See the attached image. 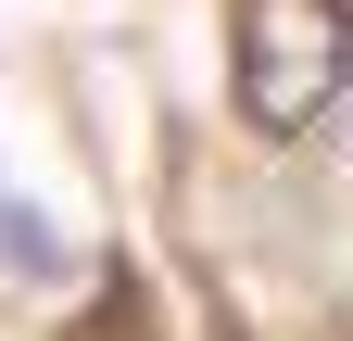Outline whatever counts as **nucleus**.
Returning a JSON list of instances; mask_svg holds the SVG:
<instances>
[{
    "label": "nucleus",
    "mask_w": 353,
    "mask_h": 341,
    "mask_svg": "<svg viewBox=\"0 0 353 341\" xmlns=\"http://www.w3.org/2000/svg\"><path fill=\"white\" fill-rule=\"evenodd\" d=\"M228 38H240L228 89H240V114L265 139H303L341 101V76H353V0H240Z\"/></svg>",
    "instance_id": "nucleus-1"
},
{
    "label": "nucleus",
    "mask_w": 353,
    "mask_h": 341,
    "mask_svg": "<svg viewBox=\"0 0 353 341\" xmlns=\"http://www.w3.org/2000/svg\"><path fill=\"white\" fill-rule=\"evenodd\" d=\"M0 266L13 278H63V228L51 215H0Z\"/></svg>",
    "instance_id": "nucleus-2"
}]
</instances>
